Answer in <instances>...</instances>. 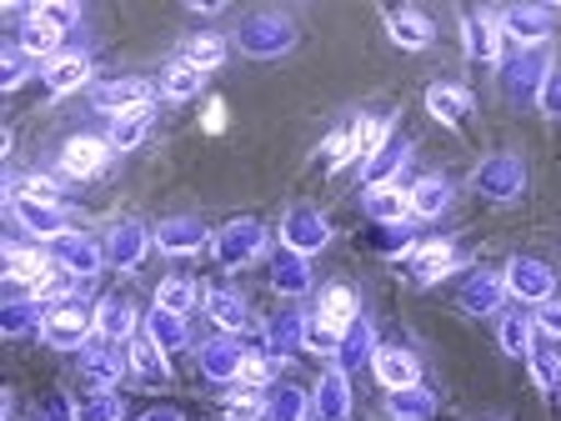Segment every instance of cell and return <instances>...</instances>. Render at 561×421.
Instances as JSON below:
<instances>
[{
	"label": "cell",
	"mask_w": 561,
	"mask_h": 421,
	"mask_svg": "<svg viewBox=\"0 0 561 421\" xmlns=\"http://www.w3.org/2000/svg\"><path fill=\"white\" fill-rule=\"evenodd\" d=\"M296 41H301V31H296L291 15H276V11H261V15H245L241 25H236V50L251 60H280L291 56Z\"/></svg>",
	"instance_id": "cell-1"
},
{
	"label": "cell",
	"mask_w": 561,
	"mask_h": 421,
	"mask_svg": "<svg viewBox=\"0 0 561 421\" xmlns=\"http://www.w3.org/2000/svg\"><path fill=\"white\" fill-rule=\"evenodd\" d=\"M551 70H557V60L547 56V46L541 50H516L512 60L496 66V91H502L506 105H531L541 95V86H547Z\"/></svg>",
	"instance_id": "cell-2"
},
{
	"label": "cell",
	"mask_w": 561,
	"mask_h": 421,
	"mask_svg": "<svg viewBox=\"0 0 561 421\" xmlns=\"http://www.w3.org/2000/svg\"><path fill=\"white\" fill-rule=\"evenodd\" d=\"M91 331H95V306L81 292L56 301L46 311V321H41V341L56 351H85L91 346Z\"/></svg>",
	"instance_id": "cell-3"
},
{
	"label": "cell",
	"mask_w": 561,
	"mask_h": 421,
	"mask_svg": "<svg viewBox=\"0 0 561 421\" xmlns=\"http://www.w3.org/2000/svg\"><path fill=\"white\" fill-rule=\"evenodd\" d=\"M471 186H477L481 201H491V206H516V201L526 196V166L522 156H486V161H477V171H471Z\"/></svg>",
	"instance_id": "cell-4"
},
{
	"label": "cell",
	"mask_w": 561,
	"mask_h": 421,
	"mask_svg": "<svg viewBox=\"0 0 561 421\" xmlns=\"http://www.w3.org/2000/svg\"><path fill=\"white\" fill-rule=\"evenodd\" d=\"M210 251H216V261H221L226 271L251 266V261L266 257V226H261L256 216H236V221H226L221 231H216Z\"/></svg>",
	"instance_id": "cell-5"
},
{
	"label": "cell",
	"mask_w": 561,
	"mask_h": 421,
	"mask_svg": "<svg viewBox=\"0 0 561 421\" xmlns=\"http://www.w3.org/2000/svg\"><path fill=\"white\" fill-rule=\"evenodd\" d=\"M502 281H506V296H516V301H526V306H541L557 296V271L541 257H512Z\"/></svg>",
	"instance_id": "cell-6"
},
{
	"label": "cell",
	"mask_w": 561,
	"mask_h": 421,
	"mask_svg": "<svg viewBox=\"0 0 561 421\" xmlns=\"http://www.w3.org/2000/svg\"><path fill=\"white\" fill-rule=\"evenodd\" d=\"M280 246L286 251H301V257H316L331 246V221L316 206H291L280 216Z\"/></svg>",
	"instance_id": "cell-7"
},
{
	"label": "cell",
	"mask_w": 561,
	"mask_h": 421,
	"mask_svg": "<svg viewBox=\"0 0 561 421\" xmlns=\"http://www.w3.org/2000/svg\"><path fill=\"white\" fill-rule=\"evenodd\" d=\"M151 95H156V86L146 76H121V81H105L95 91V111L121 121V116H136V111H151Z\"/></svg>",
	"instance_id": "cell-8"
},
{
	"label": "cell",
	"mask_w": 561,
	"mask_h": 421,
	"mask_svg": "<svg viewBox=\"0 0 561 421\" xmlns=\"http://www.w3.org/2000/svg\"><path fill=\"white\" fill-rule=\"evenodd\" d=\"M50 266H60V271H70L76 281H91V276H101L105 271V251L91 241V236H81V231H70V236H60V241H50Z\"/></svg>",
	"instance_id": "cell-9"
},
{
	"label": "cell",
	"mask_w": 561,
	"mask_h": 421,
	"mask_svg": "<svg viewBox=\"0 0 561 421\" xmlns=\"http://www.w3.org/2000/svg\"><path fill=\"white\" fill-rule=\"evenodd\" d=\"M151 236H156V251H165V257H201V251L216 241L201 216H171V221H161Z\"/></svg>",
	"instance_id": "cell-10"
},
{
	"label": "cell",
	"mask_w": 561,
	"mask_h": 421,
	"mask_svg": "<svg viewBox=\"0 0 561 421\" xmlns=\"http://www.w3.org/2000/svg\"><path fill=\"white\" fill-rule=\"evenodd\" d=\"M151 246H156V236L146 231V221H116L111 236H105V261L121 271H140Z\"/></svg>",
	"instance_id": "cell-11"
},
{
	"label": "cell",
	"mask_w": 561,
	"mask_h": 421,
	"mask_svg": "<svg viewBox=\"0 0 561 421\" xmlns=\"http://www.w3.org/2000/svg\"><path fill=\"white\" fill-rule=\"evenodd\" d=\"M196 366H201L206 382L231 386L236 376H241V366H245V351H241V341L236 337H210V341H201L196 346Z\"/></svg>",
	"instance_id": "cell-12"
},
{
	"label": "cell",
	"mask_w": 561,
	"mask_h": 421,
	"mask_svg": "<svg viewBox=\"0 0 561 421\" xmlns=\"http://www.w3.org/2000/svg\"><path fill=\"white\" fill-rule=\"evenodd\" d=\"M461 41H467V56L481 66H502V21L486 11H467L461 15Z\"/></svg>",
	"instance_id": "cell-13"
},
{
	"label": "cell",
	"mask_w": 561,
	"mask_h": 421,
	"mask_svg": "<svg viewBox=\"0 0 561 421\" xmlns=\"http://www.w3.org/2000/svg\"><path fill=\"white\" fill-rule=\"evenodd\" d=\"M496 21H502V35H512L522 50H541L551 41V15L541 5H506Z\"/></svg>",
	"instance_id": "cell-14"
},
{
	"label": "cell",
	"mask_w": 561,
	"mask_h": 421,
	"mask_svg": "<svg viewBox=\"0 0 561 421\" xmlns=\"http://www.w3.org/2000/svg\"><path fill=\"white\" fill-rule=\"evenodd\" d=\"M11 210H15V221H21L31 236H41V241L70 236V216L56 206V201H11Z\"/></svg>",
	"instance_id": "cell-15"
},
{
	"label": "cell",
	"mask_w": 561,
	"mask_h": 421,
	"mask_svg": "<svg viewBox=\"0 0 561 421\" xmlns=\"http://www.w3.org/2000/svg\"><path fill=\"white\" fill-rule=\"evenodd\" d=\"M407 161H411V140H407V136H391L376 156H366V166H362V186H366V191L391 186V181H397V175L407 171Z\"/></svg>",
	"instance_id": "cell-16"
},
{
	"label": "cell",
	"mask_w": 561,
	"mask_h": 421,
	"mask_svg": "<svg viewBox=\"0 0 561 421\" xmlns=\"http://www.w3.org/2000/svg\"><path fill=\"white\" fill-rule=\"evenodd\" d=\"M386 35H391L401 50H432L436 25L426 21L416 5H397V11H386Z\"/></svg>",
	"instance_id": "cell-17"
},
{
	"label": "cell",
	"mask_w": 561,
	"mask_h": 421,
	"mask_svg": "<svg viewBox=\"0 0 561 421\" xmlns=\"http://www.w3.org/2000/svg\"><path fill=\"white\" fill-rule=\"evenodd\" d=\"M111 140H101V136H70L66 146H60V166H66L70 175H101L105 171V161H111Z\"/></svg>",
	"instance_id": "cell-18"
},
{
	"label": "cell",
	"mask_w": 561,
	"mask_h": 421,
	"mask_svg": "<svg viewBox=\"0 0 561 421\" xmlns=\"http://www.w3.org/2000/svg\"><path fill=\"white\" fill-rule=\"evenodd\" d=\"M311 411L321 421H351V386H346L341 366L321 372V382H316V391H311Z\"/></svg>",
	"instance_id": "cell-19"
},
{
	"label": "cell",
	"mask_w": 561,
	"mask_h": 421,
	"mask_svg": "<svg viewBox=\"0 0 561 421\" xmlns=\"http://www.w3.org/2000/svg\"><path fill=\"white\" fill-rule=\"evenodd\" d=\"M502 301H506V281L496 276V271H477V276H467L461 292H456V306L467 316H491Z\"/></svg>",
	"instance_id": "cell-20"
},
{
	"label": "cell",
	"mask_w": 561,
	"mask_h": 421,
	"mask_svg": "<svg viewBox=\"0 0 561 421\" xmlns=\"http://www.w3.org/2000/svg\"><path fill=\"white\" fill-rule=\"evenodd\" d=\"M442 401H436L432 386H397V391H386V417L391 421H436Z\"/></svg>",
	"instance_id": "cell-21"
},
{
	"label": "cell",
	"mask_w": 561,
	"mask_h": 421,
	"mask_svg": "<svg viewBox=\"0 0 561 421\" xmlns=\"http://www.w3.org/2000/svg\"><path fill=\"white\" fill-rule=\"evenodd\" d=\"M376 362V321L371 316H356L346 331H341V346H336V366L341 372H356V366Z\"/></svg>",
	"instance_id": "cell-22"
},
{
	"label": "cell",
	"mask_w": 561,
	"mask_h": 421,
	"mask_svg": "<svg viewBox=\"0 0 561 421\" xmlns=\"http://www.w3.org/2000/svg\"><path fill=\"white\" fill-rule=\"evenodd\" d=\"M140 327V311L130 296H105L101 306H95V331H101V341H130Z\"/></svg>",
	"instance_id": "cell-23"
},
{
	"label": "cell",
	"mask_w": 561,
	"mask_h": 421,
	"mask_svg": "<svg viewBox=\"0 0 561 421\" xmlns=\"http://www.w3.org/2000/svg\"><path fill=\"white\" fill-rule=\"evenodd\" d=\"M130 356H121V341H101V346H85L81 351V372L91 386H101V391H111V386H121V372H126Z\"/></svg>",
	"instance_id": "cell-24"
},
{
	"label": "cell",
	"mask_w": 561,
	"mask_h": 421,
	"mask_svg": "<svg viewBox=\"0 0 561 421\" xmlns=\"http://www.w3.org/2000/svg\"><path fill=\"white\" fill-rule=\"evenodd\" d=\"M206 316L221 331H231V337L251 331V306H245V296L231 292V286H210V292H206Z\"/></svg>",
	"instance_id": "cell-25"
},
{
	"label": "cell",
	"mask_w": 561,
	"mask_h": 421,
	"mask_svg": "<svg viewBox=\"0 0 561 421\" xmlns=\"http://www.w3.org/2000/svg\"><path fill=\"white\" fill-rule=\"evenodd\" d=\"M271 286H276L280 296H306L311 292V257L280 246L276 257H271Z\"/></svg>",
	"instance_id": "cell-26"
},
{
	"label": "cell",
	"mask_w": 561,
	"mask_h": 421,
	"mask_svg": "<svg viewBox=\"0 0 561 421\" xmlns=\"http://www.w3.org/2000/svg\"><path fill=\"white\" fill-rule=\"evenodd\" d=\"M376 376H381L386 391H397V386H416L421 382V362H416V351L407 346H376Z\"/></svg>",
	"instance_id": "cell-27"
},
{
	"label": "cell",
	"mask_w": 561,
	"mask_h": 421,
	"mask_svg": "<svg viewBox=\"0 0 561 421\" xmlns=\"http://www.w3.org/2000/svg\"><path fill=\"white\" fill-rule=\"evenodd\" d=\"M407 266H411V286H436L442 276H451V271L461 266V251L446 246V241H436V246H426V251H416Z\"/></svg>",
	"instance_id": "cell-28"
},
{
	"label": "cell",
	"mask_w": 561,
	"mask_h": 421,
	"mask_svg": "<svg viewBox=\"0 0 561 421\" xmlns=\"http://www.w3.org/2000/svg\"><path fill=\"white\" fill-rule=\"evenodd\" d=\"M362 210L371 216V226H407L411 221V196L401 186H376V191H366Z\"/></svg>",
	"instance_id": "cell-29"
},
{
	"label": "cell",
	"mask_w": 561,
	"mask_h": 421,
	"mask_svg": "<svg viewBox=\"0 0 561 421\" xmlns=\"http://www.w3.org/2000/svg\"><path fill=\"white\" fill-rule=\"evenodd\" d=\"M426 111H432L442 126H467L471 116V91L467 86H426Z\"/></svg>",
	"instance_id": "cell-30"
},
{
	"label": "cell",
	"mask_w": 561,
	"mask_h": 421,
	"mask_svg": "<svg viewBox=\"0 0 561 421\" xmlns=\"http://www.w3.org/2000/svg\"><path fill=\"white\" fill-rule=\"evenodd\" d=\"M316 316L327 321V327H336V331H346L356 316H362V296L351 292L346 281H331L327 292H321V301H316Z\"/></svg>",
	"instance_id": "cell-31"
},
{
	"label": "cell",
	"mask_w": 561,
	"mask_h": 421,
	"mask_svg": "<svg viewBox=\"0 0 561 421\" xmlns=\"http://www.w3.org/2000/svg\"><path fill=\"white\" fill-rule=\"evenodd\" d=\"M85 81H91V56H81V50H70V56L46 60V91H50V95L81 91Z\"/></svg>",
	"instance_id": "cell-32"
},
{
	"label": "cell",
	"mask_w": 561,
	"mask_h": 421,
	"mask_svg": "<svg viewBox=\"0 0 561 421\" xmlns=\"http://www.w3.org/2000/svg\"><path fill=\"white\" fill-rule=\"evenodd\" d=\"M306 346V316L301 311H280L266 321V356H291V351Z\"/></svg>",
	"instance_id": "cell-33"
},
{
	"label": "cell",
	"mask_w": 561,
	"mask_h": 421,
	"mask_svg": "<svg viewBox=\"0 0 561 421\" xmlns=\"http://www.w3.org/2000/svg\"><path fill=\"white\" fill-rule=\"evenodd\" d=\"M407 196H411V216L436 221V216H446V206H451V181H446V175H421Z\"/></svg>",
	"instance_id": "cell-34"
},
{
	"label": "cell",
	"mask_w": 561,
	"mask_h": 421,
	"mask_svg": "<svg viewBox=\"0 0 561 421\" xmlns=\"http://www.w3.org/2000/svg\"><path fill=\"white\" fill-rule=\"evenodd\" d=\"M60 35H66V31H56V25H50L41 11H31V21H25L21 31H15V46H21L31 60H56Z\"/></svg>",
	"instance_id": "cell-35"
},
{
	"label": "cell",
	"mask_w": 561,
	"mask_h": 421,
	"mask_svg": "<svg viewBox=\"0 0 561 421\" xmlns=\"http://www.w3.org/2000/svg\"><path fill=\"white\" fill-rule=\"evenodd\" d=\"M130 372L136 376H146V382H171V351H161L156 346L151 337H146V331H140V337H130Z\"/></svg>",
	"instance_id": "cell-36"
},
{
	"label": "cell",
	"mask_w": 561,
	"mask_h": 421,
	"mask_svg": "<svg viewBox=\"0 0 561 421\" xmlns=\"http://www.w3.org/2000/svg\"><path fill=\"white\" fill-rule=\"evenodd\" d=\"M146 337H151L161 351H181V346H191L186 316H181V311H165V306H151V311H146Z\"/></svg>",
	"instance_id": "cell-37"
},
{
	"label": "cell",
	"mask_w": 561,
	"mask_h": 421,
	"mask_svg": "<svg viewBox=\"0 0 561 421\" xmlns=\"http://www.w3.org/2000/svg\"><path fill=\"white\" fill-rule=\"evenodd\" d=\"M41 296H15V301L0 306V337H25V331H41V321H46V311H41Z\"/></svg>",
	"instance_id": "cell-38"
},
{
	"label": "cell",
	"mask_w": 561,
	"mask_h": 421,
	"mask_svg": "<svg viewBox=\"0 0 561 421\" xmlns=\"http://www.w3.org/2000/svg\"><path fill=\"white\" fill-rule=\"evenodd\" d=\"M311 417V391H301V386L291 382H276L266 397V421H306Z\"/></svg>",
	"instance_id": "cell-39"
},
{
	"label": "cell",
	"mask_w": 561,
	"mask_h": 421,
	"mask_svg": "<svg viewBox=\"0 0 561 421\" xmlns=\"http://www.w3.org/2000/svg\"><path fill=\"white\" fill-rule=\"evenodd\" d=\"M76 421H126V397L121 391H85L81 401H76Z\"/></svg>",
	"instance_id": "cell-40"
},
{
	"label": "cell",
	"mask_w": 561,
	"mask_h": 421,
	"mask_svg": "<svg viewBox=\"0 0 561 421\" xmlns=\"http://www.w3.org/2000/svg\"><path fill=\"white\" fill-rule=\"evenodd\" d=\"M156 306H165V311H196V306H206V292H201L191 276H171L161 281V292H156Z\"/></svg>",
	"instance_id": "cell-41"
},
{
	"label": "cell",
	"mask_w": 561,
	"mask_h": 421,
	"mask_svg": "<svg viewBox=\"0 0 561 421\" xmlns=\"http://www.w3.org/2000/svg\"><path fill=\"white\" fill-rule=\"evenodd\" d=\"M526 366H531V382L541 386V397H561V351L557 346H531Z\"/></svg>",
	"instance_id": "cell-42"
},
{
	"label": "cell",
	"mask_w": 561,
	"mask_h": 421,
	"mask_svg": "<svg viewBox=\"0 0 561 421\" xmlns=\"http://www.w3.org/2000/svg\"><path fill=\"white\" fill-rule=\"evenodd\" d=\"M201 86H206V70L191 66V60H175V66L161 76V91L171 95V101H196Z\"/></svg>",
	"instance_id": "cell-43"
},
{
	"label": "cell",
	"mask_w": 561,
	"mask_h": 421,
	"mask_svg": "<svg viewBox=\"0 0 561 421\" xmlns=\"http://www.w3.org/2000/svg\"><path fill=\"white\" fill-rule=\"evenodd\" d=\"M280 382V356H245V366H241V376L231 382V391H261V386H276Z\"/></svg>",
	"instance_id": "cell-44"
},
{
	"label": "cell",
	"mask_w": 561,
	"mask_h": 421,
	"mask_svg": "<svg viewBox=\"0 0 561 421\" xmlns=\"http://www.w3.org/2000/svg\"><path fill=\"white\" fill-rule=\"evenodd\" d=\"M496 341H502L506 356L526 362V356H531V321H526L522 311H506V316H502V327H496Z\"/></svg>",
	"instance_id": "cell-45"
},
{
	"label": "cell",
	"mask_w": 561,
	"mask_h": 421,
	"mask_svg": "<svg viewBox=\"0 0 561 421\" xmlns=\"http://www.w3.org/2000/svg\"><path fill=\"white\" fill-rule=\"evenodd\" d=\"M146 136H151V111H136V116L111 121V146H116V151H136Z\"/></svg>",
	"instance_id": "cell-46"
},
{
	"label": "cell",
	"mask_w": 561,
	"mask_h": 421,
	"mask_svg": "<svg viewBox=\"0 0 561 421\" xmlns=\"http://www.w3.org/2000/svg\"><path fill=\"white\" fill-rule=\"evenodd\" d=\"M76 286H81V281L70 276V271H60V266H46V276L35 281L31 292L41 296V301H46V306H56V301H66V296H76Z\"/></svg>",
	"instance_id": "cell-47"
},
{
	"label": "cell",
	"mask_w": 561,
	"mask_h": 421,
	"mask_svg": "<svg viewBox=\"0 0 561 421\" xmlns=\"http://www.w3.org/2000/svg\"><path fill=\"white\" fill-rule=\"evenodd\" d=\"M336 346H341V331L327 327L316 311L306 316V351H316V356H331V362H336Z\"/></svg>",
	"instance_id": "cell-48"
},
{
	"label": "cell",
	"mask_w": 561,
	"mask_h": 421,
	"mask_svg": "<svg viewBox=\"0 0 561 421\" xmlns=\"http://www.w3.org/2000/svg\"><path fill=\"white\" fill-rule=\"evenodd\" d=\"M351 156H362V140H356V126L346 130H331L327 136V171H341Z\"/></svg>",
	"instance_id": "cell-49"
},
{
	"label": "cell",
	"mask_w": 561,
	"mask_h": 421,
	"mask_svg": "<svg viewBox=\"0 0 561 421\" xmlns=\"http://www.w3.org/2000/svg\"><path fill=\"white\" fill-rule=\"evenodd\" d=\"M186 60H191V66H201V70L210 76V70L226 60V41H221V35H196V41H191V56H186Z\"/></svg>",
	"instance_id": "cell-50"
},
{
	"label": "cell",
	"mask_w": 561,
	"mask_h": 421,
	"mask_svg": "<svg viewBox=\"0 0 561 421\" xmlns=\"http://www.w3.org/2000/svg\"><path fill=\"white\" fill-rule=\"evenodd\" d=\"M356 140H362V151L376 156L391 140V116H371V121H356Z\"/></svg>",
	"instance_id": "cell-51"
},
{
	"label": "cell",
	"mask_w": 561,
	"mask_h": 421,
	"mask_svg": "<svg viewBox=\"0 0 561 421\" xmlns=\"http://www.w3.org/2000/svg\"><path fill=\"white\" fill-rule=\"evenodd\" d=\"M5 261H11V266H5V276L31 281V286H35L41 276H46V266H50V257H31V251H11Z\"/></svg>",
	"instance_id": "cell-52"
},
{
	"label": "cell",
	"mask_w": 561,
	"mask_h": 421,
	"mask_svg": "<svg viewBox=\"0 0 561 421\" xmlns=\"http://www.w3.org/2000/svg\"><path fill=\"white\" fill-rule=\"evenodd\" d=\"M25 76H31V56H25L21 46L5 50V56H0V91H15Z\"/></svg>",
	"instance_id": "cell-53"
},
{
	"label": "cell",
	"mask_w": 561,
	"mask_h": 421,
	"mask_svg": "<svg viewBox=\"0 0 561 421\" xmlns=\"http://www.w3.org/2000/svg\"><path fill=\"white\" fill-rule=\"evenodd\" d=\"M411 236H416L411 226H376L371 246H376V251H386V257H401V251L411 246Z\"/></svg>",
	"instance_id": "cell-54"
},
{
	"label": "cell",
	"mask_w": 561,
	"mask_h": 421,
	"mask_svg": "<svg viewBox=\"0 0 561 421\" xmlns=\"http://www.w3.org/2000/svg\"><path fill=\"white\" fill-rule=\"evenodd\" d=\"M226 421H266V397H256V391L231 397L226 401Z\"/></svg>",
	"instance_id": "cell-55"
},
{
	"label": "cell",
	"mask_w": 561,
	"mask_h": 421,
	"mask_svg": "<svg viewBox=\"0 0 561 421\" xmlns=\"http://www.w3.org/2000/svg\"><path fill=\"white\" fill-rule=\"evenodd\" d=\"M31 421H76V401H66L60 391H46L35 401V417Z\"/></svg>",
	"instance_id": "cell-56"
},
{
	"label": "cell",
	"mask_w": 561,
	"mask_h": 421,
	"mask_svg": "<svg viewBox=\"0 0 561 421\" xmlns=\"http://www.w3.org/2000/svg\"><path fill=\"white\" fill-rule=\"evenodd\" d=\"M537 105H541V116H547V121H561V66L547 76V86H541Z\"/></svg>",
	"instance_id": "cell-57"
},
{
	"label": "cell",
	"mask_w": 561,
	"mask_h": 421,
	"mask_svg": "<svg viewBox=\"0 0 561 421\" xmlns=\"http://www.w3.org/2000/svg\"><path fill=\"white\" fill-rule=\"evenodd\" d=\"M35 11L46 15L56 31H70V25H81V5H66V0H50V5H35Z\"/></svg>",
	"instance_id": "cell-58"
},
{
	"label": "cell",
	"mask_w": 561,
	"mask_h": 421,
	"mask_svg": "<svg viewBox=\"0 0 561 421\" xmlns=\"http://www.w3.org/2000/svg\"><path fill=\"white\" fill-rule=\"evenodd\" d=\"M537 327L547 331L551 341H561V301H557V296H551V301H541V306H537Z\"/></svg>",
	"instance_id": "cell-59"
},
{
	"label": "cell",
	"mask_w": 561,
	"mask_h": 421,
	"mask_svg": "<svg viewBox=\"0 0 561 421\" xmlns=\"http://www.w3.org/2000/svg\"><path fill=\"white\" fill-rule=\"evenodd\" d=\"M201 126H206L210 136H221V130H226V105L210 101V105H206V121H201Z\"/></svg>",
	"instance_id": "cell-60"
},
{
	"label": "cell",
	"mask_w": 561,
	"mask_h": 421,
	"mask_svg": "<svg viewBox=\"0 0 561 421\" xmlns=\"http://www.w3.org/2000/svg\"><path fill=\"white\" fill-rule=\"evenodd\" d=\"M140 421H186L175 407H151V411H140Z\"/></svg>",
	"instance_id": "cell-61"
},
{
	"label": "cell",
	"mask_w": 561,
	"mask_h": 421,
	"mask_svg": "<svg viewBox=\"0 0 561 421\" xmlns=\"http://www.w3.org/2000/svg\"><path fill=\"white\" fill-rule=\"evenodd\" d=\"M191 11H196V15H221V0H196Z\"/></svg>",
	"instance_id": "cell-62"
}]
</instances>
